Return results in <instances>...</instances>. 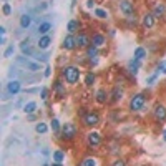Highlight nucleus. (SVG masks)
I'll use <instances>...</instances> for the list:
<instances>
[{
	"mask_svg": "<svg viewBox=\"0 0 166 166\" xmlns=\"http://www.w3.org/2000/svg\"><path fill=\"white\" fill-rule=\"evenodd\" d=\"M63 78L67 80V83L75 85L80 80V70L76 67H65L63 68Z\"/></svg>",
	"mask_w": 166,
	"mask_h": 166,
	"instance_id": "nucleus-1",
	"label": "nucleus"
},
{
	"mask_svg": "<svg viewBox=\"0 0 166 166\" xmlns=\"http://www.w3.org/2000/svg\"><path fill=\"white\" fill-rule=\"evenodd\" d=\"M145 105H146V98H145V95H135L131 100H129V110L131 111H141L145 108Z\"/></svg>",
	"mask_w": 166,
	"mask_h": 166,
	"instance_id": "nucleus-2",
	"label": "nucleus"
},
{
	"mask_svg": "<svg viewBox=\"0 0 166 166\" xmlns=\"http://www.w3.org/2000/svg\"><path fill=\"white\" fill-rule=\"evenodd\" d=\"M62 135L65 140H73L76 136V126L73 123H65L62 128Z\"/></svg>",
	"mask_w": 166,
	"mask_h": 166,
	"instance_id": "nucleus-3",
	"label": "nucleus"
},
{
	"mask_svg": "<svg viewBox=\"0 0 166 166\" xmlns=\"http://www.w3.org/2000/svg\"><path fill=\"white\" fill-rule=\"evenodd\" d=\"M120 10L123 12V15L131 17L133 12H135V5H133L131 0H120Z\"/></svg>",
	"mask_w": 166,
	"mask_h": 166,
	"instance_id": "nucleus-4",
	"label": "nucleus"
},
{
	"mask_svg": "<svg viewBox=\"0 0 166 166\" xmlns=\"http://www.w3.org/2000/svg\"><path fill=\"white\" fill-rule=\"evenodd\" d=\"M83 121L88 126H95V125L100 123V115L96 111H87V115L83 116Z\"/></svg>",
	"mask_w": 166,
	"mask_h": 166,
	"instance_id": "nucleus-5",
	"label": "nucleus"
},
{
	"mask_svg": "<svg viewBox=\"0 0 166 166\" xmlns=\"http://www.w3.org/2000/svg\"><path fill=\"white\" fill-rule=\"evenodd\" d=\"M76 47H78V43H76V38L73 35H67V37L63 38V48L65 50H73Z\"/></svg>",
	"mask_w": 166,
	"mask_h": 166,
	"instance_id": "nucleus-6",
	"label": "nucleus"
},
{
	"mask_svg": "<svg viewBox=\"0 0 166 166\" xmlns=\"http://www.w3.org/2000/svg\"><path fill=\"white\" fill-rule=\"evenodd\" d=\"M87 140H88V145H90V146H93V148L98 146V145L102 143V136H100V133H96V131L88 133Z\"/></svg>",
	"mask_w": 166,
	"mask_h": 166,
	"instance_id": "nucleus-7",
	"label": "nucleus"
},
{
	"mask_svg": "<svg viewBox=\"0 0 166 166\" xmlns=\"http://www.w3.org/2000/svg\"><path fill=\"white\" fill-rule=\"evenodd\" d=\"M20 90H22V83H20L18 80H10L9 85H7V91H9L10 95H17Z\"/></svg>",
	"mask_w": 166,
	"mask_h": 166,
	"instance_id": "nucleus-8",
	"label": "nucleus"
},
{
	"mask_svg": "<svg viewBox=\"0 0 166 166\" xmlns=\"http://www.w3.org/2000/svg\"><path fill=\"white\" fill-rule=\"evenodd\" d=\"M18 63H22V65H25V67L28 68L30 71H38V70H42V67H40V63H32V62H28V60H25V58H20L17 60Z\"/></svg>",
	"mask_w": 166,
	"mask_h": 166,
	"instance_id": "nucleus-9",
	"label": "nucleus"
},
{
	"mask_svg": "<svg viewBox=\"0 0 166 166\" xmlns=\"http://www.w3.org/2000/svg\"><path fill=\"white\" fill-rule=\"evenodd\" d=\"M153 115H155V118L158 121H164L166 120V108L163 106V105H158V106L155 108V111H153Z\"/></svg>",
	"mask_w": 166,
	"mask_h": 166,
	"instance_id": "nucleus-10",
	"label": "nucleus"
},
{
	"mask_svg": "<svg viewBox=\"0 0 166 166\" xmlns=\"http://www.w3.org/2000/svg\"><path fill=\"white\" fill-rule=\"evenodd\" d=\"M155 18L156 17L153 14H146L143 17V20H141V22H143V27L145 28H153V27H155Z\"/></svg>",
	"mask_w": 166,
	"mask_h": 166,
	"instance_id": "nucleus-11",
	"label": "nucleus"
},
{
	"mask_svg": "<svg viewBox=\"0 0 166 166\" xmlns=\"http://www.w3.org/2000/svg\"><path fill=\"white\" fill-rule=\"evenodd\" d=\"M166 14V5L164 3H156L155 9H153V15L155 17H164Z\"/></svg>",
	"mask_w": 166,
	"mask_h": 166,
	"instance_id": "nucleus-12",
	"label": "nucleus"
},
{
	"mask_svg": "<svg viewBox=\"0 0 166 166\" xmlns=\"http://www.w3.org/2000/svg\"><path fill=\"white\" fill-rule=\"evenodd\" d=\"M76 43H78V47H85V48H88V47L91 45V43H90V38H88L85 33H80L78 37H76Z\"/></svg>",
	"mask_w": 166,
	"mask_h": 166,
	"instance_id": "nucleus-13",
	"label": "nucleus"
},
{
	"mask_svg": "<svg viewBox=\"0 0 166 166\" xmlns=\"http://www.w3.org/2000/svg\"><path fill=\"white\" fill-rule=\"evenodd\" d=\"M50 43H52V38L48 37V35H43V37H40V40H38V48L40 50H47V48L50 47Z\"/></svg>",
	"mask_w": 166,
	"mask_h": 166,
	"instance_id": "nucleus-14",
	"label": "nucleus"
},
{
	"mask_svg": "<svg viewBox=\"0 0 166 166\" xmlns=\"http://www.w3.org/2000/svg\"><path fill=\"white\" fill-rule=\"evenodd\" d=\"M20 50H22L23 55H33V48H32V45L28 43V40L22 42V45H20Z\"/></svg>",
	"mask_w": 166,
	"mask_h": 166,
	"instance_id": "nucleus-15",
	"label": "nucleus"
},
{
	"mask_svg": "<svg viewBox=\"0 0 166 166\" xmlns=\"http://www.w3.org/2000/svg\"><path fill=\"white\" fill-rule=\"evenodd\" d=\"M91 43L95 47H103L105 45V37L102 33H95V35H93V38H91Z\"/></svg>",
	"mask_w": 166,
	"mask_h": 166,
	"instance_id": "nucleus-16",
	"label": "nucleus"
},
{
	"mask_svg": "<svg viewBox=\"0 0 166 166\" xmlns=\"http://www.w3.org/2000/svg\"><path fill=\"white\" fill-rule=\"evenodd\" d=\"M140 62H141V60H136V58L133 60V62H129V73H131L133 76L138 73V68H140V65H141Z\"/></svg>",
	"mask_w": 166,
	"mask_h": 166,
	"instance_id": "nucleus-17",
	"label": "nucleus"
},
{
	"mask_svg": "<svg viewBox=\"0 0 166 166\" xmlns=\"http://www.w3.org/2000/svg\"><path fill=\"white\" fill-rule=\"evenodd\" d=\"M50 30H52V23L50 22H43V23L38 25V33H42V35H47Z\"/></svg>",
	"mask_w": 166,
	"mask_h": 166,
	"instance_id": "nucleus-18",
	"label": "nucleus"
},
{
	"mask_svg": "<svg viewBox=\"0 0 166 166\" xmlns=\"http://www.w3.org/2000/svg\"><path fill=\"white\" fill-rule=\"evenodd\" d=\"M35 110H37V103L35 102H28V103H25V106H23V111H25L27 115H32Z\"/></svg>",
	"mask_w": 166,
	"mask_h": 166,
	"instance_id": "nucleus-19",
	"label": "nucleus"
},
{
	"mask_svg": "<svg viewBox=\"0 0 166 166\" xmlns=\"http://www.w3.org/2000/svg\"><path fill=\"white\" fill-rule=\"evenodd\" d=\"M30 23H32L30 15H22V17H20V27H22V28H28V27H30Z\"/></svg>",
	"mask_w": 166,
	"mask_h": 166,
	"instance_id": "nucleus-20",
	"label": "nucleus"
},
{
	"mask_svg": "<svg viewBox=\"0 0 166 166\" xmlns=\"http://www.w3.org/2000/svg\"><path fill=\"white\" fill-rule=\"evenodd\" d=\"M121 96H123V90L116 87L111 93V102H118V100H121Z\"/></svg>",
	"mask_w": 166,
	"mask_h": 166,
	"instance_id": "nucleus-21",
	"label": "nucleus"
},
{
	"mask_svg": "<svg viewBox=\"0 0 166 166\" xmlns=\"http://www.w3.org/2000/svg\"><path fill=\"white\" fill-rule=\"evenodd\" d=\"M133 56H135L136 60H143L145 56H146V50H145L143 47H138V48L135 50V55H133Z\"/></svg>",
	"mask_w": 166,
	"mask_h": 166,
	"instance_id": "nucleus-22",
	"label": "nucleus"
},
{
	"mask_svg": "<svg viewBox=\"0 0 166 166\" xmlns=\"http://www.w3.org/2000/svg\"><path fill=\"white\" fill-rule=\"evenodd\" d=\"M87 53H88V56H90V58H95V56L98 55V47H95V45L91 43V45L87 48Z\"/></svg>",
	"mask_w": 166,
	"mask_h": 166,
	"instance_id": "nucleus-23",
	"label": "nucleus"
},
{
	"mask_svg": "<svg viewBox=\"0 0 166 166\" xmlns=\"http://www.w3.org/2000/svg\"><path fill=\"white\" fill-rule=\"evenodd\" d=\"M95 80H96V76H95V73H87V76H85V85L87 87H91L93 83H95Z\"/></svg>",
	"mask_w": 166,
	"mask_h": 166,
	"instance_id": "nucleus-24",
	"label": "nucleus"
},
{
	"mask_svg": "<svg viewBox=\"0 0 166 166\" xmlns=\"http://www.w3.org/2000/svg\"><path fill=\"white\" fill-rule=\"evenodd\" d=\"M96 102H98V103H105V102H106V91H105V90H98V91H96Z\"/></svg>",
	"mask_w": 166,
	"mask_h": 166,
	"instance_id": "nucleus-25",
	"label": "nucleus"
},
{
	"mask_svg": "<svg viewBox=\"0 0 166 166\" xmlns=\"http://www.w3.org/2000/svg\"><path fill=\"white\" fill-rule=\"evenodd\" d=\"M76 28H78V22H76V20H70V22H68L67 30L70 32V33H75V32H76Z\"/></svg>",
	"mask_w": 166,
	"mask_h": 166,
	"instance_id": "nucleus-26",
	"label": "nucleus"
},
{
	"mask_svg": "<svg viewBox=\"0 0 166 166\" xmlns=\"http://www.w3.org/2000/svg\"><path fill=\"white\" fill-rule=\"evenodd\" d=\"M63 160H65L63 151H53V161L55 163H63Z\"/></svg>",
	"mask_w": 166,
	"mask_h": 166,
	"instance_id": "nucleus-27",
	"label": "nucleus"
},
{
	"mask_svg": "<svg viewBox=\"0 0 166 166\" xmlns=\"http://www.w3.org/2000/svg\"><path fill=\"white\" fill-rule=\"evenodd\" d=\"M55 91L58 93L60 96H63V93H65V90H63V83L60 82V80H56V82H55Z\"/></svg>",
	"mask_w": 166,
	"mask_h": 166,
	"instance_id": "nucleus-28",
	"label": "nucleus"
},
{
	"mask_svg": "<svg viewBox=\"0 0 166 166\" xmlns=\"http://www.w3.org/2000/svg\"><path fill=\"white\" fill-rule=\"evenodd\" d=\"M82 166H96V160L95 158H85L82 161Z\"/></svg>",
	"mask_w": 166,
	"mask_h": 166,
	"instance_id": "nucleus-29",
	"label": "nucleus"
},
{
	"mask_svg": "<svg viewBox=\"0 0 166 166\" xmlns=\"http://www.w3.org/2000/svg\"><path fill=\"white\" fill-rule=\"evenodd\" d=\"M35 129H37V133H42V135H43V133H47V131H48V126H47L45 123H37Z\"/></svg>",
	"mask_w": 166,
	"mask_h": 166,
	"instance_id": "nucleus-30",
	"label": "nucleus"
},
{
	"mask_svg": "<svg viewBox=\"0 0 166 166\" xmlns=\"http://www.w3.org/2000/svg\"><path fill=\"white\" fill-rule=\"evenodd\" d=\"M95 15H96L98 18H106V17H108V12L103 10V9H96V10H95Z\"/></svg>",
	"mask_w": 166,
	"mask_h": 166,
	"instance_id": "nucleus-31",
	"label": "nucleus"
},
{
	"mask_svg": "<svg viewBox=\"0 0 166 166\" xmlns=\"http://www.w3.org/2000/svg\"><path fill=\"white\" fill-rule=\"evenodd\" d=\"M14 52H15V47L14 45H9V47H7V50L3 52V56H5V58H10V56L14 55Z\"/></svg>",
	"mask_w": 166,
	"mask_h": 166,
	"instance_id": "nucleus-32",
	"label": "nucleus"
},
{
	"mask_svg": "<svg viewBox=\"0 0 166 166\" xmlns=\"http://www.w3.org/2000/svg\"><path fill=\"white\" fill-rule=\"evenodd\" d=\"M50 126H52L53 131H60V121L56 120V118H53V120L50 121Z\"/></svg>",
	"mask_w": 166,
	"mask_h": 166,
	"instance_id": "nucleus-33",
	"label": "nucleus"
},
{
	"mask_svg": "<svg viewBox=\"0 0 166 166\" xmlns=\"http://www.w3.org/2000/svg\"><path fill=\"white\" fill-rule=\"evenodd\" d=\"M3 15H10L12 14V7H10V3H3Z\"/></svg>",
	"mask_w": 166,
	"mask_h": 166,
	"instance_id": "nucleus-34",
	"label": "nucleus"
},
{
	"mask_svg": "<svg viewBox=\"0 0 166 166\" xmlns=\"http://www.w3.org/2000/svg\"><path fill=\"white\" fill-rule=\"evenodd\" d=\"M111 166H126V163H125L123 160H116V161H113Z\"/></svg>",
	"mask_w": 166,
	"mask_h": 166,
	"instance_id": "nucleus-35",
	"label": "nucleus"
},
{
	"mask_svg": "<svg viewBox=\"0 0 166 166\" xmlns=\"http://www.w3.org/2000/svg\"><path fill=\"white\" fill-rule=\"evenodd\" d=\"M156 76H158V71H156V73H155V75H153V76H149V78H148V85H153V83H155V80H156Z\"/></svg>",
	"mask_w": 166,
	"mask_h": 166,
	"instance_id": "nucleus-36",
	"label": "nucleus"
},
{
	"mask_svg": "<svg viewBox=\"0 0 166 166\" xmlns=\"http://www.w3.org/2000/svg\"><path fill=\"white\" fill-rule=\"evenodd\" d=\"M48 98V90L47 88H42V100H47Z\"/></svg>",
	"mask_w": 166,
	"mask_h": 166,
	"instance_id": "nucleus-37",
	"label": "nucleus"
},
{
	"mask_svg": "<svg viewBox=\"0 0 166 166\" xmlns=\"http://www.w3.org/2000/svg\"><path fill=\"white\" fill-rule=\"evenodd\" d=\"M87 7L88 9H93L95 7V0H87Z\"/></svg>",
	"mask_w": 166,
	"mask_h": 166,
	"instance_id": "nucleus-38",
	"label": "nucleus"
},
{
	"mask_svg": "<svg viewBox=\"0 0 166 166\" xmlns=\"http://www.w3.org/2000/svg\"><path fill=\"white\" fill-rule=\"evenodd\" d=\"M43 75H45V78H48V76L52 75V68H50V67H47V68H45V73H43Z\"/></svg>",
	"mask_w": 166,
	"mask_h": 166,
	"instance_id": "nucleus-39",
	"label": "nucleus"
},
{
	"mask_svg": "<svg viewBox=\"0 0 166 166\" xmlns=\"http://www.w3.org/2000/svg\"><path fill=\"white\" fill-rule=\"evenodd\" d=\"M0 33H2V37H5V27H0Z\"/></svg>",
	"mask_w": 166,
	"mask_h": 166,
	"instance_id": "nucleus-40",
	"label": "nucleus"
},
{
	"mask_svg": "<svg viewBox=\"0 0 166 166\" xmlns=\"http://www.w3.org/2000/svg\"><path fill=\"white\" fill-rule=\"evenodd\" d=\"M52 166H62V163H53Z\"/></svg>",
	"mask_w": 166,
	"mask_h": 166,
	"instance_id": "nucleus-41",
	"label": "nucleus"
},
{
	"mask_svg": "<svg viewBox=\"0 0 166 166\" xmlns=\"http://www.w3.org/2000/svg\"><path fill=\"white\" fill-rule=\"evenodd\" d=\"M163 136H164V141H166V129H164V131H163Z\"/></svg>",
	"mask_w": 166,
	"mask_h": 166,
	"instance_id": "nucleus-42",
	"label": "nucleus"
},
{
	"mask_svg": "<svg viewBox=\"0 0 166 166\" xmlns=\"http://www.w3.org/2000/svg\"><path fill=\"white\" fill-rule=\"evenodd\" d=\"M42 166H52V164H48V163H43Z\"/></svg>",
	"mask_w": 166,
	"mask_h": 166,
	"instance_id": "nucleus-43",
	"label": "nucleus"
},
{
	"mask_svg": "<svg viewBox=\"0 0 166 166\" xmlns=\"http://www.w3.org/2000/svg\"><path fill=\"white\" fill-rule=\"evenodd\" d=\"M163 73H166V68H164V71H163Z\"/></svg>",
	"mask_w": 166,
	"mask_h": 166,
	"instance_id": "nucleus-44",
	"label": "nucleus"
}]
</instances>
